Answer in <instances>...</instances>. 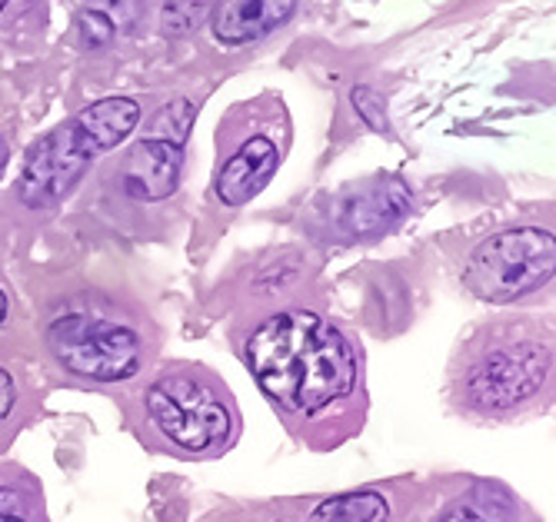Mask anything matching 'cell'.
<instances>
[{"label": "cell", "instance_id": "cell-1", "mask_svg": "<svg viewBox=\"0 0 556 522\" xmlns=\"http://www.w3.org/2000/svg\"><path fill=\"white\" fill-rule=\"evenodd\" d=\"M240 359L303 446L333 449L364 430L367 359L343 323L303 306L277 309L247 333Z\"/></svg>", "mask_w": 556, "mask_h": 522}, {"label": "cell", "instance_id": "cell-2", "mask_svg": "<svg viewBox=\"0 0 556 522\" xmlns=\"http://www.w3.org/2000/svg\"><path fill=\"white\" fill-rule=\"evenodd\" d=\"M446 390L450 403L480 423L536 412L553 396V323L527 313L477 323L450 359Z\"/></svg>", "mask_w": 556, "mask_h": 522}, {"label": "cell", "instance_id": "cell-3", "mask_svg": "<svg viewBox=\"0 0 556 522\" xmlns=\"http://www.w3.org/2000/svg\"><path fill=\"white\" fill-rule=\"evenodd\" d=\"M40 336L64 377L97 386L137 380L161 353V330L147 309L100 287L67 290L50 300Z\"/></svg>", "mask_w": 556, "mask_h": 522}, {"label": "cell", "instance_id": "cell-4", "mask_svg": "<svg viewBox=\"0 0 556 522\" xmlns=\"http://www.w3.org/2000/svg\"><path fill=\"white\" fill-rule=\"evenodd\" d=\"M127 423L150 449L187 462L230 453L243 420L230 386L204 362L170 359L127 399Z\"/></svg>", "mask_w": 556, "mask_h": 522}, {"label": "cell", "instance_id": "cell-5", "mask_svg": "<svg viewBox=\"0 0 556 522\" xmlns=\"http://www.w3.org/2000/svg\"><path fill=\"white\" fill-rule=\"evenodd\" d=\"M137 124L140 103L134 97H108L54 127L27 153L24 174L17 180L21 203L34 211H50V206L64 203L97 156L117 150Z\"/></svg>", "mask_w": 556, "mask_h": 522}, {"label": "cell", "instance_id": "cell-6", "mask_svg": "<svg viewBox=\"0 0 556 522\" xmlns=\"http://www.w3.org/2000/svg\"><path fill=\"white\" fill-rule=\"evenodd\" d=\"M290 114L280 93L267 90L240 100L217 127L214 196L224 206H243L264 193L290 150Z\"/></svg>", "mask_w": 556, "mask_h": 522}, {"label": "cell", "instance_id": "cell-7", "mask_svg": "<svg viewBox=\"0 0 556 522\" xmlns=\"http://www.w3.org/2000/svg\"><path fill=\"white\" fill-rule=\"evenodd\" d=\"M193 120L190 100H170L154 117L147 120L143 133L100 174L104 200L114 214L140 217L150 206L174 196L184 174V143Z\"/></svg>", "mask_w": 556, "mask_h": 522}, {"label": "cell", "instance_id": "cell-8", "mask_svg": "<svg viewBox=\"0 0 556 522\" xmlns=\"http://www.w3.org/2000/svg\"><path fill=\"white\" fill-rule=\"evenodd\" d=\"M553 250L549 230H500L470 250L464 264V287L483 303H517L553 280Z\"/></svg>", "mask_w": 556, "mask_h": 522}, {"label": "cell", "instance_id": "cell-9", "mask_svg": "<svg viewBox=\"0 0 556 522\" xmlns=\"http://www.w3.org/2000/svg\"><path fill=\"white\" fill-rule=\"evenodd\" d=\"M296 14V4H220L214 11V37L227 47L261 40L283 27Z\"/></svg>", "mask_w": 556, "mask_h": 522}, {"label": "cell", "instance_id": "cell-10", "mask_svg": "<svg viewBox=\"0 0 556 522\" xmlns=\"http://www.w3.org/2000/svg\"><path fill=\"white\" fill-rule=\"evenodd\" d=\"M520 502L493 483H477L446 499L430 522H520Z\"/></svg>", "mask_w": 556, "mask_h": 522}, {"label": "cell", "instance_id": "cell-11", "mask_svg": "<svg viewBox=\"0 0 556 522\" xmlns=\"http://www.w3.org/2000/svg\"><path fill=\"white\" fill-rule=\"evenodd\" d=\"M0 522H50L43 486L21 462H0Z\"/></svg>", "mask_w": 556, "mask_h": 522}, {"label": "cell", "instance_id": "cell-12", "mask_svg": "<svg viewBox=\"0 0 556 522\" xmlns=\"http://www.w3.org/2000/svg\"><path fill=\"white\" fill-rule=\"evenodd\" d=\"M390 506L377 489H361V493H343L333 499H324L307 512L311 522H387Z\"/></svg>", "mask_w": 556, "mask_h": 522}, {"label": "cell", "instance_id": "cell-13", "mask_svg": "<svg viewBox=\"0 0 556 522\" xmlns=\"http://www.w3.org/2000/svg\"><path fill=\"white\" fill-rule=\"evenodd\" d=\"M27 396L11 370H0V449L27 423Z\"/></svg>", "mask_w": 556, "mask_h": 522}, {"label": "cell", "instance_id": "cell-14", "mask_svg": "<svg viewBox=\"0 0 556 522\" xmlns=\"http://www.w3.org/2000/svg\"><path fill=\"white\" fill-rule=\"evenodd\" d=\"M233 522H311L307 515H300V512H287V509H254V512H247V515H237Z\"/></svg>", "mask_w": 556, "mask_h": 522}, {"label": "cell", "instance_id": "cell-15", "mask_svg": "<svg viewBox=\"0 0 556 522\" xmlns=\"http://www.w3.org/2000/svg\"><path fill=\"white\" fill-rule=\"evenodd\" d=\"M8 309H11V300H8V293H4V290H0V323L8 320Z\"/></svg>", "mask_w": 556, "mask_h": 522}, {"label": "cell", "instance_id": "cell-16", "mask_svg": "<svg viewBox=\"0 0 556 522\" xmlns=\"http://www.w3.org/2000/svg\"><path fill=\"white\" fill-rule=\"evenodd\" d=\"M4 167H8V143L0 137V174H4Z\"/></svg>", "mask_w": 556, "mask_h": 522}]
</instances>
